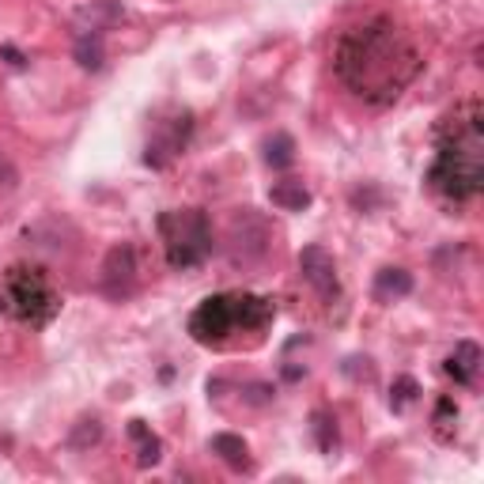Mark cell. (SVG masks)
I'll return each instance as SVG.
<instances>
[{
  "label": "cell",
  "mask_w": 484,
  "mask_h": 484,
  "mask_svg": "<svg viewBox=\"0 0 484 484\" xmlns=\"http://www.w3.org/2000/svg\"><path fill=\"white\" fill-rule=\"evenodd\" d=\"M269 321V307L262 299H250V295H216V299H204L197 307V314L190 318V333L201 344H220L235 326H253L262 330Z\"/></svg>",
  "instance_id": "obj_3"
},
{
  "label": "cell",
  "mask_w": 484,
  "mask_h": 484,
  "mask_svg": "<svg viewBox=\"0 0 484 484\" xmlns=\"http://www.w3.org/2000/svg\"><path fill=\"white\" fill-rule=\"evenodd\" d=\"M129 435L136 440V447H141V458H136V462H141V466H155V462H159V440H155V435H152L141 420H133Z\"/></svg>",
  "instance_id": "obj_13"
},
{
  "label": "cell",
  "mask_w": 484,
  "mask_h": 484,
  "mask_svg": "<svg viewBox=\"0 0 484 484\" xmlns=\"http://www.w3.org/2000/svg\"><path fill=\"white\" fill-rule=\"evenodd\" d=\"M480 178H484V141H480V122L473 114V122L458 125L454 136L443 144L440 163L431 167V182L440 193L466 201L480 190Z\"/></svg>",
  "instance_id": "obj_2"
},
{
  "label": "cell",
  "mask_w": 484,
  "mask_h": 484,
  "mask_svg": "<svg viewBox=\"0 0 484 484\" xmlns=\"http://www.w3.org/2000/svg\"><path fill=\"white\" fill-rule=\"evenodd\" d=\"M212 450H216L232 469H250V450H246V443L239 440V435H216V440H212Z\"/></svg>",
  "instance_id": "obj_11"
},
{
  "label": "cell",
  "mask_w": 484,
  "mask_h": 484,
  "mask_svg": "<svg viewBox=\"0 0 484 484\" xmlns=\"http://www.w3.org/2000/svg\"><path fill=\"white\" fill-rule=\"evenodd\" d=\"M0 307L23 321H45L57 311V295L42 272L35 269H12L5 291H0Z\"/></svg>",
  "instance_id": "obj_5"
},
{
  "label": "cell",
  "mask_w": 484,
  "mask_h": 484,
  "mask_svg": "<svg viewBox=\"0 0 484 484\" xmlns=\"http://www.w3.org/2000/svg\"><path fill=\"white\" fill-rule=\"evenodd\" d=\"M412 291V276L401 272V269H382L379 272V284H375V295L379 299H390V295H409Z\"/></svg>",
  "instance_id": "obj_12"
},
{
  "label": "cell",
  "mask_w": 484,
  "mask_h": 484,
  "mask_svg": "<svg viewBox=\"0 0 484 484\" xmlns=\"http://www.w3.org/2000/svg\"><path fill=\"white\" fill-rule=\"evenodd\" d=\"M136 284V253L133 246H114L103 262V291L110 299H125Z\"/></svg>",
  "instance_id": "obj_8"
},
{
  "label": "cell",
  "mask_w": 484,
  "mask_h": 484,
  "mask_svg": "<svg viewBox=\"0 0 484 484\" xmlns=\"http://www.w3.org/2000/svg\"><path fill=\"white\" fill-rule=\"evenodd\" d=\"M15 182H19V174H15V167H12V159L0 152V193H12Z\"/></svg>",
  "instance_id": "obj_16"
},
{
  "label": "cell",
  "mask_w": 484,
  "mask_h": 484,
  "mask_svg": "<svg viewBox=\"0 0 484 484\" xmlns=\"http://www.w3.org/2000/svg\"><path fill=\"white\" fill-rule=\"evenodd\" d=\"M159 235H163L167 262L174 269H193L209 258V250H212L209 220H204V212H197V209L163 212L159 216Z\"/></svg>",
  "instance_id": "obj_4"
},
{
  "label": "cell",
  "mask_w": 484,
  "mask_h": 484,
  "mask_svg": "<svg viewBox=\"0 0 484 484\" xmlns=\"http://www.w3.org/2000/svg\"><path fill=\"white\" fill-rule=\"evenodd\" d=\"M272 204H276V209H284V212H299V209H307V204H311V190L303 186V182H276V186H272Z\"/></svg>",
  "instance_id": "obj_10"
},
{
  "label": "cell",
  "mask_w": 484,
  "mask_h": 484,
  "mask_svg": "<svg viewBox=\"0 0 484 484\" xmlns=\"http://www.w3.org/2000/svg\"><path fill=\"white\" fill-rule=\"evenodd\" d=\"M477 367H480V349L473 341H462L454 349V356L447 360V371L458 379V382H473L477 379Z\"/></svg>",
  "instance_id": "obj_9"
},
{
  "label": "cell",
  "mask_w": 484,
  "mask_h": 484,
  "mask_svg": "<svg viewBox=\"0 0 484 484\" xmlns=\"http://www.w3.org/2000/svg\"><path fill=\"white\" fill-rule=\"evenodd\" d=\"M291 136H276V141H269V163L272 167H288L291 163Z\"/></svg>",
  "instance_id": "obj_15"
},
{
  "label": "cell",
  "mask_w": 484,
  "mask_h": 484,
  "mask_svg": "<svg viewBox=\"0 0 484 484\" xmlns=\"http://www.w3.org/2000/svg\"><path fill=\"white\" fill-rule=\"evenodd\" d=\"M76 57H80L84 68H99V64H103L99 35H80V42H76Z\"/></svg>",
  "instance_id": "obj_14"
},
{
  "label": "cell",
  "mask_w": 484,
  "mask_h": 484,
  "mask_svg": "<svg viewBox=\"0 0 484 484\" xmlns=\"http://www.w3.org/2000/svg\"><path fill=\"white\" fill-rule=\"evenodd\" d=\"M417 68H420L417 50H412V45L401 38V31L386 19L363 23V27H356L341 38L337 73L356 95L371 99V103L398 99L405 91V84L417 76Z\"/></svg>",
  "instance_id": "obj_1"
},
{
  "label": "cell",
  "mask_w": 484,
  "mask_h": 484,
  "mask_svg": "<svg viewBox=\"0 0 484 484\" xmlns=\"http://www.w3.org/2000/svg\"><path fill=\"white\" fill-rule=\"evenodd\" d=\"M299 272H303V281H307L321 299H337V295H341L337 265H333V258H330V250H321V246H303V253H299Z\"/></svg>",
  "instance_id": "obj_7"
},
{
  "label": "cell",
  "mask_w": 484,
  "mask_h": 484,
  "mask_svg": "<svg viewBox=\"0 0 484 484\" xmlns=\"http://www.w3.org/2000/svg\"><path fill=\"white\" fill-rule=\"evenodd\" d=\"M269 242H272V227L262 212L253 209H239L227 223V258L235 265H253L262 262L269 253Z\"/></svg>",
  "instance_id": "obj_6"
}]
</instances>
